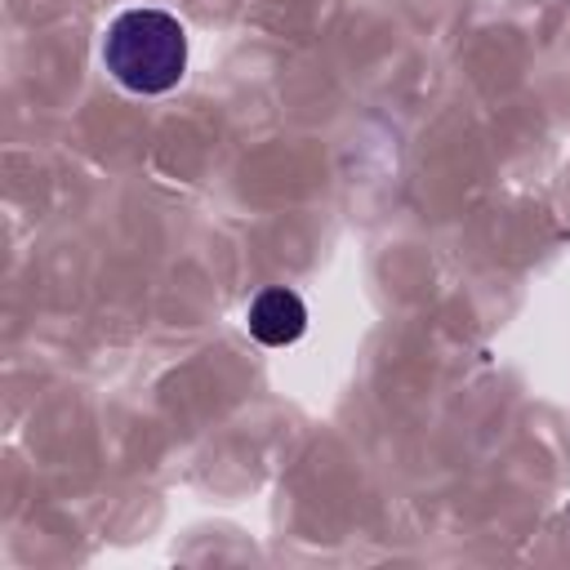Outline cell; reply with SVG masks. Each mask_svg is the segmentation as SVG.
Returning a JSON list of instances; mask_svg holds the SVG:
<instances>
[{"label":"cell","mask_w":570,"mask_h":570,"mask_svg":"<svg viewBox=\"0 0 570 570\" xmlns=\"http://www.w3.org/2000/svg\"><path fill=\"white\" fill-rule=\"evenodd\" d=\"M102 71L138 98H160L187 76V27L156 4L125 9L102 31Z\"/></svg>","instance_id":"1"},{"label":"cell","mask_w":570,"mask_h":570,"mask_svg":"<svg viewBox=\"0 0 570 570\" xmlns=\"http://www.w3.org/2000/svg\"><path fill=\"white\" fill-rule=\"evenodd\" d=\"M245 325L263 347H289L307 330V303L285 285H267L245 307Z\"/></svg>","instance_id":"2"}]
</instances>
